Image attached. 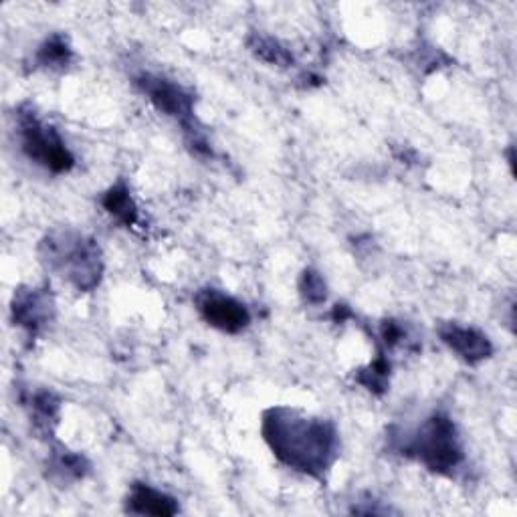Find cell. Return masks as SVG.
Wrapping results in <instances>:
<instances>
[{"label":"cell","mask_w":517,"mask_h":517,"mask_svg":"<svg viewBox=\"0 0 517 517\" xmlns=\"http://www.w3.org/2000/svg\"><path fill=\"white\" fill-rule=\"evenodd\" d=\"M439 338L451 352H455L467 364H479L493 354V346L483 332L455 322L441 324Z\"/></svg>","instance_id":"ba28073f"},{"label":"cell","mask_w":517,"mask_h":517,"mask_svg":"<svg viewBox=\"0 0 517 517\" xmlns=\"http://www.w3.org/2000/svg\"><path fill=\"white\" fill-rule=\"evenodd\" d=\"M17 122L21 148L29 160L53 174H65L75 166V158L59 132L43 122L31 106L19 108Z\"/></svg>","instance_id":"5b68a950"},{"label":"cell","mask_w":517,"mask_h":517,"mask_svg":"<svg viewBox=\"0 0 517 517\" xmlns=\"http://www.w3.org/2000/svg\"><path fill=\"white\" fill-rule=\"evenodd\" d=\"M261 433L285 467L314 479H324L340 453L336 427L297 408L273 406L265 410Z\"/></svg>","instance_id":"6da1fadb"},{"label":"cell","mask_w":517,"mask_h":517,"mask_svg":"<svg viewBox=\"0 0 517 517\" xmlns=\"http://www.w3.org/2000/svg\"><path fill=\"white\" fill-rule=\"evenodd\" d=\"M194 303L200 318L221 332L239 334L251 324L249 307L219 289H200Z\"/></svg>","instance_id":"8992f818"},{"label":"cell","mask_w":517,"mask_h":517,"mask_svg":"<svg viewBox=\"0 0 517 517\" xmlns=\"http://www.w3.org/2000/svg\"><path fill=\"white\" fill-rule=\"evenodd\" d=\"M247 45H249V51H251L257 59H261V61H265V63H269V65H277V67H289V65H293V55H291V51H289L285 45H281L277 39L269 37V35L253 33V35L249 37Z\"/></svg>","instance_id":"5bb4252c"},{"label":"cell","mask_w":517,"mask_h":517,"mask_svg":"<svg viewBox=\"0 0 517 517\" xmlns=\"http://www.w3.org/2000/svg\"><path fill=\"white\" fill-rule=\"evenodd\" d=\"M61 400L51 390H39L31 396V419L39 433L51 435L55 425L59 423Z\"/></svg>","instance_id":"7c38bea8"},{"label":"cell","mask_w":517,"mask_h":517,"mask_svg":"<svg viewBox=\"0 0 517 517\" xmlns=\"http://www.w3.org/2000/svg\"><path fill=\"white\" fill-rule=\"evenodd\" d=\"M126 511L134 515L170 517L178 513V501L148 483H134L126 499Z\"/></svg>","instance_id":"9c48e42d"},{"label":"cell","mask_w":517,"mask_h":517,"mask_svg":"<svg viewBox=\"0 0 517 517\" xmlns=\"http://www.w3.org/2000/svg\"><path fill=\"white\" fill-rule=\"evenodd\" d=\"M73 61V49L65 35L55 33L51 35L35 53L37 67L45 69H63Z\"/></svg>","instance_id":"4fadbf2b"},{"label":"cell","mask_w":517,"mask_h":517,"mask_svg":"<svg viewBox=\"0 0 517 517\" xmlns=\"http://www.w3.org/2000/svg\"><path fill=\"white\" fill-rule=\"evenodd\" d=\"M134 83L152 101V106L160 114L176 120L182 126L186 144L196 156L200 158L213 156V148L209 146V142H206L202 130L196 124L192 91H188L186 87H182L180 83L168 77L154 75V73H142L136 77Z\"/></svg>","instance_id":"277c9868"},{"label":"cell","mask_w":517,"mask_h":517,"mask_svg":"<svg viewBox=\"0 0 517 517\" xmlns=\"http://www.w3.org/2000/svg\"><path fill=\"white\" fill-rule=\"evenodd\" d=\"M388 376H390V364H388V360L384 358V354L380 352L372 364H368L366 368L358 370L356 380H358L362 386H366L370 392L382 394V392H386V388H388Z\"/></svg>","instance_id":"9a60e30c"},{"label":"cell","mask_w":517,"mask_h":517,"mask_svg":"<svg viewBox=\"0 0 517 517\" xmlns=\"http://www.w3.org/2000/svg\"><path fill=\"white\" fill-rule=\"evenodd\" d=\"M41 261L57 275L67 279L77 291H93L103 275L99 245L71 229L51 231L39 243Z\"/></svg>","instance_id":"7a4b0ae2"},{"label":"cell","mask_w":517,"mask_h":517,"mask_svg":"<svg viewBox=\"0 0 517 517\" xmlns=\"http://www.w3.org/2000/svg\"><path fill=\"white\" fill-rule=\"evenodd\" d=\"M89 461L73 451H53L47 461V477L59 485L83 479L89 473Z\"/></svg>","instance_id":"30bf717a"},{"label":"cell","mask_w":517,"mask_h":517,"mask_svg":"<svg viewBox=\"0 0 517 517\" xmlns=\"http://www.w3.org/2000/svg\"><path fill=\"white\" fill-rule=\"evenodd\" d=\"M392 447L439 475H451L465 461V447L457 425L443 412H435L417 431L404 435V439L394 437Z\"/></svg>","instance_id":"3957f363"},{"label":"cell","mask_w":517,"mask_h":517,"mask_svg":"<svg viewBox=\"0 0 517 517\" xmlns=\"http://www.w3.org/2000/svg\"><path fill=\"white\" fill-rule=\"evenodd\" d=\"M332 318H334V322H338V324H342V322H346L348 318H352V312H350V307L348 305H336L334 307V314H332Z\"/></svg>","instance_id":"ac0fdd59"},{"label":"cell","mask_w":517,"mask_h":517,"mask_svg":"<svg viewBox=\"0 0 517 517\" xmlns=\"http://www.w3.org/2000/svg\"><path fill=\"white\" fill-rule=\"evenodd\" d=\"M380 338H382V342H384L386 348H394V346H398V344L404 342L406 332H404V328H402L398 322L386 320V322L380 326Z\"/></svg>","instance_id":"e0dca14e"},{"label":"cell","mask_w":517,"mask_h":517,"mask_svg":"<svg viewBox=\"0 0 517 517\" xmlns=\"http://www.w3.org/2000/svg\"><path fill=\"white\" fill-rule=\"evenodd\" d=\"M11 312L15 326L35 336L53 320L55 301L47 287H21L19 291H15Z\"/></svg>","instance_id":"52a82bcc"},{"label":"cell","mask_w":517,"mask_h":517,"mask_svg":"<svg viewBox=\"0 0 517 517\" xmlns=\"http://www.w3.org/2000/svg\"><path fill=\"white\" fill-rule=\"evenodd\" d=\"M101 206L124 227H134L138 223V206L124 180H118L101 196Z\"/></svg>","instance_id":"8fae6325"},{"label":"cell","mask_w":517,"mask_h":517,"mask_svg":"<svg viewBox=\"0 0 517 517\" xmlns=\"http://www.w3.org/2000/svg\"><path fill=\"white\" fill-rule=\"evenodd\" d=\"M297 287H299V293H301L303 301L312 303V305H320L328 297V285H326L322 273L316 271V269H305L299 277Z\"/></svg>","instance_id":"2e32d148"}]
</instances>
